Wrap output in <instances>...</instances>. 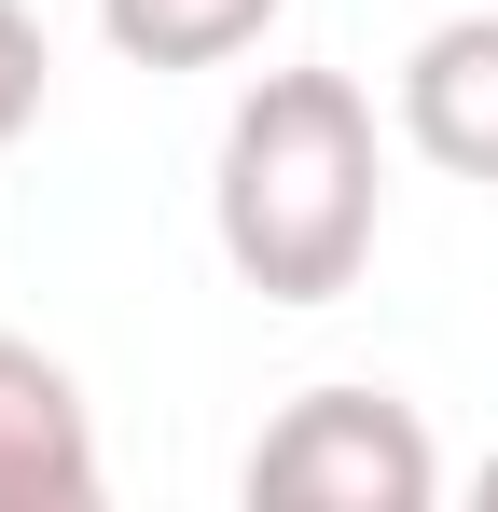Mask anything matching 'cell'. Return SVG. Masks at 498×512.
I'll use <instances>...</instances> for the list:
<instances>
[{"mask_svg":"<svg viewBox=\"0 0 498 512\" xmlns=\"http://www.w3.org/2000/svg\"><path fill=\"white\" fill-rule=\"evenodd\" d=\"M236 485H249V512H429L443 499V443L388 388H305L249 443Z\"/></svg>","mask_w":498,"mask_h":512,"instance_id":"7a4b0ae2","label":"cell"},{"mask_svg":"<svg viewBox=\"0 0 498 512\" xmlns=\"http://www.w3.org/2000/svg\"><path fill=\"white\" fill-rule=\"evenodd\" d=\"M42 84H56V56H42V14H28V0H0V153L42 125Z\"/></svg>","mask_w":498,"mask_h":512,"instance_id":"8992f818","label":"cell"},{"mask_svg":"<svg viewBox=\"0 0 498 512\" xmlns=\"http://www.w3.org/2000/svg\"><path fill=\"white\" fill-rule=\"evenodd\" d=\"M0 512H97V416L56 346L0 333Z\"/></svg>","mask_w":498,"mask_h":512,"instance_id":"3957f363","label":"cell"},{"mask_svg":"<svg viewBox=\"0 0 498 512\" xmlns=\"http://www.w3.org/2000/svg\"><path fill=\"white\" fill-rule=\"evenodd\" d=\"M485 499H498V457H485Z\"/></svg>","mask_w":498,"mask_h":512,"instance_id":"52a82bcc","label":"cell"},{"mask_svg":"<svg viewBox=\"0 0 498 512\" xmlns=\"http://www.w3.org/2000/svg\"><path fill=\"white\" fill-rule=\"evenodd\" d=\"M388 222V153H374V97L346 70H263L222 125V180H208V236L263 305H332L360 291Z\"/></svg>","mask_w":498,"mask_h":512,"instance_id":"6da1fadb","label":"cell"},{"mask_svg":"<svg viewBox=\"0 0 498 512\" xmlns=\"http://www.w3.org/2000/svg\"><path fill=\"white\" fill-rule=\"evenodd\" d=\"M402 139L443 180H485L498 194V14H443L402 56Z\"/></svg>","mask_w":498,"mask_h":512,"instance_id":"277c9868","label":"cell"},{"mask_svg":"<svg viewBox=\"0 0 498 512\" xmlns=\"http://www.w3.org/2000/svg\"><path fill=\"white\" fill-rule=\"evenodd\" d=\"M277 14H291V0H97V28H111L125 70H222Z\"/></svg>","mask_w":498,"mask_h":512,"instance_id":"5b68a950","label":"cell"}]
</instances>
